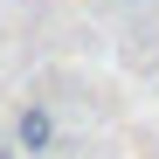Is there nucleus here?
<instances>
[{
  "label": "nucleus",
  "mask_w": 159,
  "mask_h": 159,
  "mask_svg": "<svg viewBox=\"0 0 159 159\" xmlns=\"http://www.w3.org/2000/svg\"><path fill=\"white\" fill-rule=\"evenodd\" d=\"M56 145V118L42 111V104H28V111L14 118V152H48Z\"/></svg>",
  "instance_id": "nucleus-1"
}]
</instances>
